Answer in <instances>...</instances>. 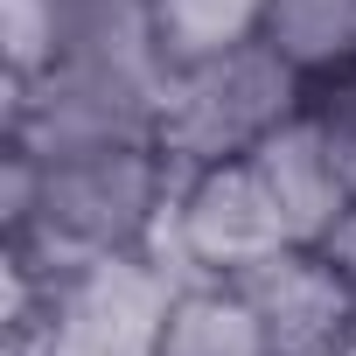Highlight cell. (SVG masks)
<instances>
[{"instance_id": "cell-1", "label": "cell", "mask_w": 356, "mask_h": 356, "mask_svg": "<svg viewBox=\"0 0 356 356\" xmlns=\"http://www.w3.org/2000/svg\"><path fill=\"white\" fill-rule=\"evenodd\" d=\"M175 189H182V168L161 154V140L42 161L35 224L0 238L8 245V293H42L56 273L98 252H154Z\"/></svg>"}, {"instance_id": "cell-2", "label": "cell", "mask_w": 356, "mask_h": 356, "mask_svg": "<svg viewBox=\"0 0 356 356\" xmlns=\"http://www.w3.org/2000/svg\"><path fill=\"white\" fill-rule=\"evenodd\" d=\"M307 105V77L293 63H280L266 42H245L231 56L189 63L168 77L161 98V154L175 168H217V161H245L280 119H293Z\"/></svg>"}, {"instance_id": "cell-3", "label": "cell", "mask_w": 356, "mask_h": 356, "mask_svg": "<svg viewBox=\"0 0 356 356\" xmlns=\"http://www.w3.org/2000/svg\"><path fill=\"white\" fill-rule=\"evenodd\" d=\"M280 245H293V238H286V224H280V210L259 182V168L252 161H217V168L182 175L154 252L182 280H238L259 259H273Z\"/></svg>"}, {"instance_id": "cell-4", "label": "cell", "mask_w": 356, "mask_h": 356, "mask_svg": "<svg viewBox=\"0 0 356 356\" xmlns=\"http://www.w3.org/2000/svg\"><path fill=\"white\" fill-rule=\"evenodd\" d=\"M0 140H22L42 161L91 154V147H126V140H161V98L63 63L42 84H8Z\"/></svg>"}, {"instance_id": "cell-5", "label": "cell", "mask_w": 356, "mask_h": 356, "mask_svg": "<svg viewBox=\"0 0 356 356\" xmlns=\"http://www.w3.org/2000/svg\"><path fill=\"white\" fill-rule=\"evenodd\" d=\"M238 286L252 293L280 356H342L356 342V286L314 245H280L273 259L238 273Z\"/></svg>"}, {"instance_id": "cell-6", "label": "cell", "mask_w": 356, "mask_h": 356, "mask_svg": "<svg viewBox=\"0 0 356 356\" xmlns=\"http://www.w3.org/2000/svg\"><path fill=\"white\" fill-rule=\"evenodd\" d=\"M245 161L259 168V182H266V196H273V210H280V224H286L293 245H314V238L356 203L349 175H342V161H335V140L321 133V119H314L307 105H300L293 119H280Z\"/></svg>"}, {"instance_id": "cell-7", "label": "cell", "mask_w": 356, "mask_h": 356, "mask_svg": "<svg viewBox=\"0 0 356 356\" xmlns=\"http://www.w3.org/2000/svg\"><path fill=\"white\" fill-rule=\"evenodd\" d=\"M154 356H280L238 280H182Z\"/></svg>"}, {"instance_id": "cell-8", "label": "cell", "mask_w": 356, "mask_h": 356, "mask_svg": "<svg viewBox=\"0 0 356 356\" xmlns=\"http://www.w3.org/2000/svg\"><path fill=\"white\" fill-rule=\"evenodd\" d=\"M259 42L280 63H293L307 84L356 70V0H266Z\"/></svg>"}, {"instance_id": "cell-9", "label": "cell", "mask_w": 356, "mask_h": 356, "mask_svg": "<svg viewBox=\"0 0 356 356\" xmlns=\"http://www.w3.org/2000/svg\"><path fill=\"white\" fill-rule=\"evenodd\" d=\"M259 22H266V0H154V29L175 70L259 42Z\"/></svg>"}, {"instance_id": "cell-10", "label": "cell", "mask_w": 356, "mask_h": 356, "mask_svg": "<svg viewBox=\"0 0 356 356\" xmlns=\"http://www.w3.org/2000/svg\"><path fill=\"white\" fill-rule=\"evenodd\" d=\"M8 84H42L63 63V0H0Z\"/></svg>"}, {"instance_id": "cell-11", "label": "cell", "mask_w": 356, "mask_h": 356, "mask_svg": "<svg viewBox=\"0 0 356 356\" xmlns=\"http://www.w3.org/2000/svg\"><path fill=\"white\" fill-rule=\"evenodd\" d=\"M314 252H321V259H328V266H335V273L356 286V203H349V210H342V217H335V224L314 238Z\"/></svg>"}, {"instance_id": "cell-12", "label": "cell", "mask_w": 356, "mask_h": 356, "mask_svg": "<svg viewBox=\"0 0 356 356\" xmlns=\"http://www.w3.org/2000/svg\"><path fill=\"white\" fill-rule=\"evenodd\" d=\"M342 356H356V349H342Z\"/></svg>"}]
</instances>
